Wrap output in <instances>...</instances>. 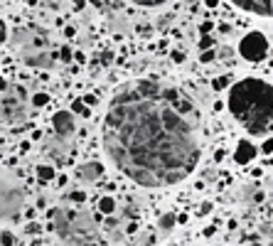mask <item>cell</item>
Masks as SVG:
<instances>
[{"label":"cell","instance_id":"1","mask_svg":"<svg viewBox=\"0 0 273 246\" xmlns=\"http://www.w3.org/2000/svg\"><path fill=\"white\" fill-rule=\"evenodd\" d=\"M104 150L133 182L178 184L200 162V111L165 82H126L114 92L104 118Z\"/></svg>","mask_w":273,"mask_h":246},{"label":"cell","instance_id":"2","mask_svg":"<svg viewBox=\"0 0 273 246\" xmlns=\"http://www.w3.org/2000/svg\"><path fill=\"white\" fill-rule=\"evenodd\" d=\"M229 114L251 136H266L273 130V84L246 76L232 84L226 96Z\"/></svg>","mask_w":273,"mask_h":246},{"label":"cell","instance_id":"3","mask_svg":"<svg viewBox=\"0 0 273 246\" xmlns=\"http://www.w3.org/2000/svg\"><path fill=\"white\" fill-rule=\"evenodd\" d=\"M52 229L57 232L66 246H94L96 224L89 212H66V210H50Z\"/></svg>","mask_w":273,"mask_h":246},{"label":"cell","instance_id":"4","mask_svg":"<svg viewBox=\"0 0 273 246\" xmlns=\"http://www.w3.org/2000/svg\"><path fill=\"white\" fill-rule=\"evenodd\" d=\"M10 44H12V50L20 52V57H22V62L28 66L47 69L54 62L52 52H50V40L40 28H20V30H15V34L10 37Z\"/></svg>","mask_w":273,"mask_h":246},{"label":"cell","instance_id":"5","mask_svg":"<svg viewBox=\"0 0 273 246\" xmlns=\"http://www.w3.org/2000/svg\"><path fill=\"white\" fill-rule=\"evenodd\" d=\"M28 118V101L20 86H5L0 92V126H18Z\"/></svg>","mask_w":273,"mask_h":246},{"label":"cell","instance_id":"6","mask_svg":"<svg viewBox=\"0 0 273 246\" xmlns=\"http://www.w3.org/2000/svg\"><path fill=\"white\" fill-rule=\"evenodd\" d=\"M25 192L12 180H0V222H12L22 212Z\"/></svg>","mask_w":273,"mask_h":246},{"label":"cell","instance_id":"7","mask_svg":"<svg viewBox=\"0 0 273 246\" xmlns=\"http://www.w3.org/2000/svg\"><path fill=\"white\" fill-rule=\"evenodd\" d=\"M239 54L246 62H261L268 54V40L264 32H248L239 42Z\"/></svg>","mask_w":273,"mask_h":246},{"label":"cell","instance_id":"8","mask_svg":"<svg viewBox=\"0 0 273 246\" xmlns=\"http://www.w3.org/2000/svg\"><path fill=\"white\" fill-rule=\"evenodd\" d=\"M52 128H54V136H60L64 140H69L76 130V123H74V116L72 111H57L52 116Z\"/></svg>","mask_w":273,"mask_h":246},{"label":"cell","instance_id":"9","mask_svg":"<svg viewBox=\"0 0 273 246\" xmlns=\"http://www.w3.org/2000/svg\"><path fill=\"white\" fill-rule=\"evenodd\" d=\"M244 12L258 15V18H273V0H232Z\"/></svg>","mask_w":273,"mask_h":246},{"label":"cell","instance_id":"10","mask_svg":"<svg viewBox=\"0 0 273 246\" xmlns=\"http://www.w3.org/2000/svg\"><path fill=\"white\" fill-rule=\"evenodd\" d=\"M76 178L86 184L98 182V180L104 178V165H101V162H94V160H91V162H84V165L76 168Z\"/></svg>","mask_w":273,"mask_h":246},{"label":"cell","instance_id":"11","mask_svg":"<svg viewBox=\"0 0 273 246\" xmlns=\"http://www.w3.org/2000/svg\"><path fill=\"white\" fill-rule=\"evenodd\" d=\"M256 155H258V148H256L251 140H246V138L239 140V143H236V148H234V160H236L239 165H248Z\"/></svg>","mask_w":273,"mask_h":246},{"label":"cell","instance_id":"12","mask_svg":"<svg viewBox=\"0 0 273 246\" xmlns=\"http://www.w3.org/2000/svg\"><path fill=\"white\" fill-rule=\"evenodd\" d=\"M44 153L52 155V158L64 160L66 153H69V140H64V138H60V136H50V138L44 140Z\"/></svg>","mask_w":273,"mask_h":246},{"label":"cell","instance_id":"13","mask_svg":"<svg viewBox=\"0 0 273 246\" xmlns=\"http://www.w3.org/2000/svg\"><path fill=\"white\" fill-rule=\"evenodd\" d=\"M34 175H37V180H42V182H52V180L57 178V170H54V165H37V168H34Z\"/></svg>","mask_w":273,"mask_h":246},{"label":"cell","instance_id":"14","mask_svg":"<svg viewBox=\"0 0 273 246\" xmlns=\"http://www.w3.org/2000/svg\"><path fill=\"white\" fill-rule=\"evenodd\" d=\"M96 207H98V212H101V214H114V212H116V200H114V197H108V194H104V197L98 200V204H96Z\"/></svg>","mask_w":273,"mask_h":246},{"label":"cell","instance_id":"15","mask_svg":"<svg viewBox=\"0 0 273 246\" xmlns=\"http://www.w3.org/2000/svg\"><path fill=\"white\" fill-rule=\"evenodd\" d=\"M175 222H178L175 212H165V214H160V219H158V229L160 232H170L175 226Z\"/></svg>","mask_w":273,"mask_h":246},{"label":"cell","instance_id":"16","mask_svg":"<svg viewBox=\"0 0 273 246\" xmlns=\"http://www.w3.org/2000/svg\"><path fill=\"white\" fill-rule=\"evenodd\" d=\"M72 111L74 114H79V116H91V111H89V106L82 101V98H76L74 104H72Z\"/></svg>","mask_w":273,"mask_h":246},{"label":"cell","instance_id":"17","mask_svg":"<svg viewBox=\"0 0 273 246\" xmlns=\"http://www.w3.org/2000/svg\"><path fill=\"white\" fill-rule=\"evenodd\" d=\"M47 104H50V94H32V106H37V108H40V106H47Z\"/></svg>","mask_w":273,"mask_h":246},{"label":"cell","instance_id":"18","mask_svg":"<svg viewBox=\"0 0 273 246\" xmlns=\"http://www.w3.org/2000/svg\"><path fill=\"white\" fill-rule=\"evenodd\" d=\"M229 82H232V79H229V76H219V79H214V82H212L214 92H224V89H226V86H229Z\"/></svg>","mask_w":273,"mask_h":246},{"label":"cell","instance_id":"19","mask_svg":"<svg viewBox=\"0 0 273 246\" xmlns=\"http://www.w3.org/2000/svg\"><path fill=\"white\" fill-rule=\"evenodd\" d=\"M130 2H136L140 8H158V5H165L168 0H130Z\"/></svg>","mask_w":273,"mask_h":246},{"label":"cell","instance_id":"20","mask_svg":"<svg viewBox=\"0 0 273 246\" xmlns=\"http://www.w3.org/2000/svg\"><path fill=\"white\" fill-rule=\"evenodd\" d=\"M0 246H15L12 232H0Z\"/></svg>","mask_w":273,"mask_h":246},{"label":"cell","instance_id":"21","mask_svg":"<svg viewBox=\"0 0 273 246\" xmlns=\"http://www.w3.org/2000/svg\"><path fill=\"white\" fill-rule=\"evenodd\" d=\"M69 200L82 204V202H86V192H82V190H72V192H69Z\"/></svg>","mask_w":273,"mask_h":246},{"label":"cell","instance_id":"22","mask_svg":"<svg viewBox=\"0 0 273 246\" xmlns=\"http://www.w3.org/2000/svg\"><path fill=\"white\" fill-rule=\"evenodd\" d=\"M212 47H214V40L210 37V34H202V40H200V50L207 52V50H212Z\"/></svg>","mask_w":273,"mask_h":246},{"label":"cell","instance_id":"23","mask_svg":"<svg viewBox=\"0 0 273 246\" xmlns=\"http://www.w3.org/2000/svg\"><path fill=\"white\" fill-rule=\"evenodd\" d=\"M25 234H32V236H34V234H42V226H40L37 222H30V224L25 226Z\"/></svg>","mask_w":273,"mask_h":246},{"label":"cell","instance_id":"24","mask_svg":"<svg viewBox=\"0 0 273 246\" xmlns=\"http://www.w3.org/2000/svg\"><path fill=\"white\" fill-rule=\"evenodd\" d=\"M261 153H266V155L273 153V138H266V140H264V146H261Z\"/></svg>","mask_w":273,"mask_h":246},{"label":"cell","instance_id":"25","mask_svg":"<svg viewBox=\"0 0 273 246\" xmlns=\"http://www.w3.org/2000/svg\"><path fill=\"white\" fill-rule=\"evenodd\" d=\"M82 101H84L86 106H96V101H98V96H96V94H86V96H84Z\"/></svg>","mask_w":273,"mask_h":246},{"label":"cell","instance_id":"26","mask_svg":"<svg viewBox=\"0 0 273 246\" xmlns=\"http://www.w3.org/2000/svg\"><path fill=\"white\" fill-rule=\"evenodd\" d=\"M5 40H8V25H5V22L0 20V44H2Z\"/></svg>","mask_w":273,"mask_h":246},{"label":"cell","instance_id":"27","mask_svg":"<svg viewBox=\"0 0 273 246\" xmlns=\"http://www.w3.org/2000/svg\"><path fill=\"white\" fill-rule=\"evenodd\" d=\"M212 60H214V52H212V50L202 52V57H200V62H204V64H207V62H212Z\"/></svg>","mask_w":273,"mask_h":246},{"label":"cell","instance_id":"28","mask_svg":"<svg viewBox=\"0 0 273 246\" xmlns=\"http://www.w3.org/2000/svg\"><path fill=\"white\" fill-rule=\"evenodd\" d=\"M172 60L178 62V64H182V62H184V54H182V52H172Z\"/></svg>","mask_w":273,"mask_h":246},{"label":"cell","instance_id":"29","mask_svg":"<svg viewBox=\"0 0 273 246\" xmlns=\"http://www.w3.org/2000/svg\"><path fill=\"white\" fill-rule=\"evenodd\" d=\"M72 5H74V10H82L84 8V0H72Z\"/></svg>","mask_w":273,"mask_h":246},{"label":"cell","instance_id":"30","mask_svg":"<svg viewBox=\"0 0 273 246\" xmlns=\"http://www.w3.org/2000/svg\"><path fill=\"white\" fill-rule=\"evenodd\" d=\"M64 34H66V37H74L76 32H74V28H64Z\"/></svg>","mask_w":273,"mask_h":246},{"label":"cell","instance_id":"31","mask_svg":"<svg viewBox=\"0 0 273 246\" xmlns=\"http://www.w3.org/2000/svg\"><path fill=\"white\" fill-rule=\"evenodd\" d=\"M210 210H212V207H210V202H204V204H202V212H200V214H207Z\"/></svg>","mask_w":273,"mask_h":246},{"label":"cell","instance_id":"32","mask_svg":"<svg viewBox=\"0 0 273 246\" xmlns=\"http://www.w3.org/2000/svg\"><path fill=\"white\" fill-rule=\"evenodd\" d=\"M204 2H207L210 8H216V5H219V0H204Z\"/></svg>","mask_w":273,"mask_h":246},{"label":"cell","instance_id":"33","mask_svg":"<svg viewBox=\"0 0 273 246\" xmlns=\"http://www.w3.org/2000/svg\"><path fill=\"white\" fill-rule=\"evenodd\" d=\"M91 5H104V0H89Z\"/></svg>","mask_w":273,"mask_h":246},{"label":"cell","instance_id":"34","mask_svg":"<svg viewBox=\"0 0 273 246\" xmlns=\"http://www.w3.org/2000/svg\"><path fill=\"white\" fill-rule=\"evenodd\" d=\"M28 2H37V0H28Z\"/></svg>","mask_w":273,"mask_h":246}]
</instances>
